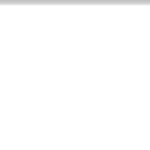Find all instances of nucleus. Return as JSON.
I'll use <instances>...</instances> for the list:
<instances>
[]
</instances>
